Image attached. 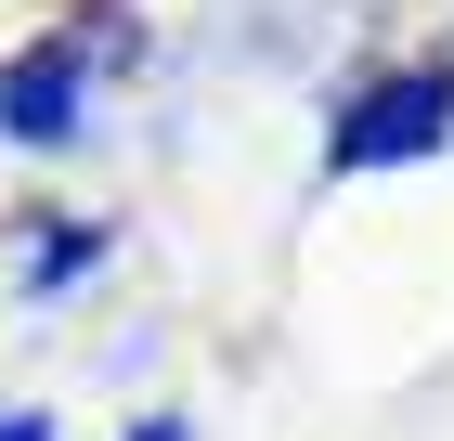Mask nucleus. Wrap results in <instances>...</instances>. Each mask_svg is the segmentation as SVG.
<instances>
[{
  "label": "nucleus",
  "mask_w": 454,
  "mask_h": 441,
  "mask_svg": "<svg viewBox=\"0 0 454 441\" xmlns=\"http://www.w3.org/2000/svg\"><path fill=\"white\" fill-rule=\"evenodd\" d=\"M454 130V78L416 66V78H377V91L338 117V169H389V156H428Z\"/></svg>",
  "instance_id": "obj_1"
},
{
  "label": "nucleus",
  "mask_w": 454,
  "mask_h": 441,
  "mask_svg": "<svg viewBox=\"0 0 454 441\" xmlns=\"http://www.w3.org/2000/svg\"><path fill=\"white\" fill-rule=\"evenodd\" d=\"M66 104H78V39H52L39 66H13V78H0V130L52 143V130H66Z\"/></svg>",
  "instance_id": "obj_2"
}]
</instances>
